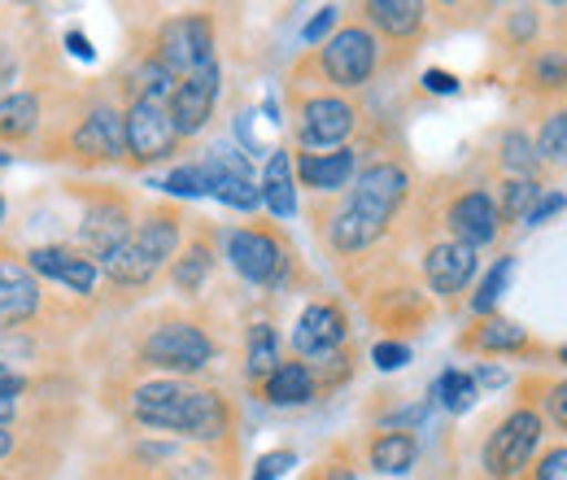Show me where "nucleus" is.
Returning <instances> with one entry per match:
<instances>
[{
	"mask_svg": "<svg viewBox=\"0 0 567 480\" xmlns=\"http://www.w3.org/2000/svg\"><path fill=\"white\" fill-rule=\"evenodd\" d=\"M380 67V44H375V31L371 27H341V31H332L328 40H323V49H319V70H323V79L328 83H337V88H362V83H371V74Z\"/></svg>",
	"mask_w": 567,
	"mask_h": 480,
	"instance_id": "423d86ee",
	"label": "nucleus"
},
{
	"mask_svg": "<svg viewBox=\"0 0 567 480\" xmlns=\"http://www.w3.org/2000/svg\"><path fill=\"white\" fill-rule=\"evenodd\" d=\"M362 13H367L371 27L384 31L389 40H415V35L424 31L427 9L424 4H415V0H371Z\"/></svg>",
	"mask_w": 567,
	"mask_h": 480,
	"instance_id": "5701e85b",
	"label": "nucleus"
},
{
	"mask_svg": "<svg viewBox=\"0 0 567 480\" xmlns=\"http://www.w3.org/2000/svg\"><path fill=\"white\" fill-rule=\"evenodd\" d=\"M0 227H4V193H0Z\"/></svg>",
	"mask_w": 567,
	"mask_h": 480,
	"instance_id": "864d4df0",
	"label": "nucleus"
},
{
	"mask_svg": "<svg viewBox=\"0 0 567 480\" xmlns=\"http://www.w3.org/2000/svg\"><path fill=\"white\" fill-rule=\"evenodd\" d=\"M476 275V249L458 241H436L424 254V279L436 297H458Z\"/></svg>",
	"mask_w": 567,
	"mask_h": 480,
	"instance_id": "a211bd4d",
	"label": "nucleus"
},
{
	"mask_svg": "<svg viewBox=\"0 0 567 480\" xmlns=\"http://www.w3.org/2000/svg\"><path fill=\"white\" fill-rule=\"evenodd\" d=\"M13 459H18V432H13V423H0V468L9 472Z\"/></svg>",
	"mask_w": 567,
	"mask_h": 480,
	"instance_id": "de8ad7c7",
	"label": "nucleus"
},
{
	"mask_svg": "<svg viewBox=\"0 0 567 480\" xmlns=\"http://www.w3.org/2000/svg\"><path fill=\"white\" fill-rule=\"evenodd\" d=\"M537 162H555V166H567V110L550 114L542 123V136H537Z\"/></svg>",
	"mask_w": 567,
	"mask_h": 480,
	"instance_id": "72a5a7b5",
	"label": "nucleus"
},
{
	"mask_svg": "<svg viewBox=\"0 0 567 480\" xmlns=\"http://www.w3.org/2000/svg\"><path fill=\"white\" fill-rule=\"evenodd\" d=\"M559 362H564V367H567V345H564V349H559Z\"/></svg>",
	"mask_w": 567,
	"mask_h": 480,
	"instance_id": "5fc2aeb1",
	"label": "nucleus"
},
{
	"mask_svg": "<svg viewBox=\"0 0 567 480\" xmlns=\"http://www.w3.org/2000/svg\"><path fill=\"white\" fill-rule=\"evenodd\" d=\"M175 74L166 67H157L153 58H144L141 67H136V74H132V83H127V101H171V92H175Z\"/></svg>",
	"mask_w": 567,
	"mask_h": 480,
	"instance_id": "c756f323",
	"label": "nucleus"
},
{
	"mask_svg": "<svg viewBox=\"0 0 567 480\" xmlns=\"http://www.w3.org/2000/svg\"><path fill=\"white\" fill-rule=\"evenodd\" d=\"M292 463H297V455H292V450H271V455H262V459H258L254 480H280Z\"/></svg>",
	"mask_w": 567,
	"mask_h": 480,
	"instance_id": "a19ab883",
	"label": "nucleus"
},
{
	"mask_svg": "<svg viewBox=\"0 0 567 480\" xmlns=\"http://www.w3.org/2000/svg\"><path fill=\"white\" fill-rule=\"evenodd\" d=\"M371 362H375L380 371H398V367H406V362H411V345L406 341H375Z\"/></svg>",
	"mask_w": 567,
	"mask_h": 480,
	"instance_id": "ea45409f",
	"label": "nucleus"
},
{
	"mask_svg": "<svg viewBox=\"0 0 567 480\" xmlns=\"http://www.w3.org/2000/svg\"><path fill=\"white\" fill-rule=\"evenodd\" d=\"M157 67H166L175 79H188L193 70L210 67L214 62V22L206 13H184L157 27L153 35V53Z\"/></svg>",
	"mask_w": 567,
	"mask_h": 480,
	"instance_id": "20e7f679",
	"label": "nucleus"
},
{
	"mask_svg": "<svg viewBox=\"0 0 567 480\" xmlns=\"http://www.w3.org/2000/svg\"><path fill=\"white\" fill-rule=\"evenodd\" d=\"M227 263L231 272L249 284H280L288 272V249L276 232H262V227H236L227 232Z\"/></svg>",
	"mask_w": 567,
	"mask_h": 480,
	"instance_id": "9d476101",
	"label": "nucleus"
},
{
	"mask_svg": "<svg viewBox=\"0 0 567 480\" xmlns=\"http://www.w3.org/2000/svg\"><path fill=\"white\" fill-rule=\"evenodd\" d=\"M310 480H358V477H354V468H350V463H328L323 472H315Z\"/></svg>",
	"mask_w": 567,
	"mask_h": 480,
	"instance_id": "8fccbe9b",
	"label": "nucleus"
},
{
	"mask_svg": "<svg viewBox=\"0 0 567 480\" xmlns=\"http://www.w3.org/2000/svg\"><path fill=\"white\" fill-rule=\"evenodd\" d=\"M546 411H550V419H555L559 428H567V380L546 394Z\"/></svg>",
	"mask_w": 567,
	"mask_h": 480,
	"instance_id": "49530a36",
	"label": "nucleus"
},
{
	"mask_svg": "<svg viewBox=\"0 0 567 480\" xmlns=\"http://www.w3.org/2000/svg\"><path fill=\"white\" fill-rule=\"evenodd\" d=\"M537 197H542V188H537V180H506V193H502V218H528V210L537 206Z\"/></svg>",
	"mask_w": 567,
	"mask_h": 480,
	"instance_id": "e433bc0d",
	"label": "nucleus"
},
{
	"mask_svg": "<svg viewBox=\"0 0 567 480\" xmlns=\"http://www.w3.org/2000/svg\"><path fill=\"white\" fill-rule=\"evenodd\" d=\"M214 101H218V62L193 70L188 79L175 83L166 110H171V123H175L179 140L206 132V123H210V114H214Z\"/></svg>",
	"mask_w": 567,
	"mask_h": 480,
	"instance_id": "4468645a",
	"label": "nucleus"
},
{
	"mask_svg": "<svg viewBox=\"0 0 567 480\" xmlns=\"http://www.w3.org/2000/svg\"><path fill=\"white\" fill-rule=\"evenodd\" d=\"M276 367H280V341H276V333L267 324H254L249 328V354H245L249 380H267Z\"/></svg>",
	"mask_w": 567,
	"mask_h": 480,
	"instance_id": "7c9ffc66",
	"label": "nucleus"
},
{
	"mask_svg": "<svg viewBox=\"0 0 567 480\" xmlns=\"http://www.w3.org/2000/svg\"><path fill=\"white\" fill-rule=\"evenodd\" d=\"M136 354H141L144 367L184 380V376H197V371L210 367L218 345H214L210 333H206L202 324H193V319H162V324H153L141 337V349H136Z\"/></svg>",
	"mask_w": 567,
	"mask_h": 480,
	"instance_id": "7ed1b4c3",
	"label": "nucleus"
},
{
	"mask_svg": "<svg viewBox=\"0 0 567 480\" xmlns=\"http://www.w3.org/2000/svg\"><path fill=\"white\" fill-rule=\"evenodd\" d=\"M123 140H127V162H136V166H153L179 149V132L162 101H127L123 105Z\"/></svg>",
	"mask_w": 567,
	"mask_h": 480,
	"instance_id": "6e6552de",
	"label": "nucleus"
},
{
	"mask_svg": "<svg viewBox=\"0 0 567 480\" xmlns=\"http://www.w3.org/2000/svg\"><path fill=\"white\" fill-rule=\"evenodd\" d=\"M258 193H262V206L271 210L276 218H292L297 214V175H292V157L284 149H276L267 157Z\"/></svg>",
	"mask_w": 567,
	"mask_h": 480,
	"instance_id": "4be33fe9",
	"label": "nucleus"
},
{
	"mask_svg": "<svg viewBox=\"0 0 567 480\" xmlns=\"http://www.w3.org/2000/svg\"><path fill=\"white\" fill-rule=\"evenodd\" d=\"M44 310V284L22 258H0V328H31Z\"/></svg>",
	"mask_w": 567,
	"mask_h": 480,
	"instance_id": "dca6fc26",
	"label": "nucleus"
},
{
	"mask_svg": "<svg viewBox=\"0 0 567 480\" xmlns=\"http://www.w3.org/2000/svg\"><path fill=\"white\" fill-rule=\"evenodd\" d=\"M384 236V227H375L371 218H362L350 202L332 214V227H328V241L337 254H358V249H371L375 241Z\"/></svg>",
	"mask_w": 567,
	"mask_h": 480,
	"instance_id": "393cba45",
	"label": "nucleus"
},
{
	"mask_svg": "<svg viewBox=\"0 0 567 480\" xmlns=\"http://www.w3.org/2000/svg\"><path fill=\"white\" fill-rule=\"evenodd\" d=\"M424 88L427 92H436V96H454V92H458V79H454L450 70H427Z\"/></svg>",
	"mask_w": 567,
	"mask_h": 480,
	"instance_id": "a18cd8bd",
	"label": "nucleus"
},
{
	"mask_svg": "<svg viewBox=\"0 0 567 480\" xmlns=\"http://www.w3.org/2000/svg\"><path fill=\"white\" fill-rule=\"evenodd\" d=\"M206 166V184H210V197H218L223 206L231 210H258L262 206V193L249 175H236V171H223L214 162H202Z\"/></svg>",
	"mask_w": 567,
	"mask_h": 480,
	"instance_id": "a878e982",
	"label": "nucleus"
},
{
	"mask_svg": "<svg viewBox=\"0 0 567 480\" xmlns=\"http://www.w3.org/2000/svg\"><path fill=\"white\" fill-rule=\"evenodd\" d=\"M162 188H166L171 197H210V184H206V166H202V162L175 166V171L162 180Z\"/></svg>",
	"mask_w": 567,
	"mask_h": 480,
	"instance_id": "f704fd0d",
	"label": "nucleus"
},
{
	"mask_svg": "<svg viewBox=\"0 0 567 480\" xmlns=\"http://www.w3.org/2000/svg\"><path fill=\"white\" fill-rule=\"evenodd\" d=\"M132 419L153 432H171L184 441H223L231 432V407L218 389H202L193 380H144L132 389Z\"/></svg>",
	"mask_w": 567,
	"mask_h": 480,
	"instance_id": "f257e3e1",
	"label": "nucleus"
},
{
	"mask_svg": "<svg viewBox=\"0 0 567 480\" xmlns=\"http://www.w3.org/2000/svg\"><path fill=\"white\" fill-rule=\"evenodd\" d=\"M44 341L35 328H0V371L4 376H22V367L40 362Z\"/></svg>",
	"mask_w": 567,
	"mask_h": 480,
	"instance_id": "bb28decb",
	"label": "nucleus"
},
{
	"mask_svg": "<svg viewBox=\"0 0 567 480\" xmlns=\"http://www.w3.org/2000/svg\"><path fill=\"white\" fill-rule=\"evenodd\" d=\"M358 110L346 101V96H310L297 114V140L301 149H346V140L354 132Z\"/></svg>",
	"mask_w": 567,
	"mask_h": 480,
	"instance_id": "f8f14e48",
	"label": "nucleus"
},
{
	"mask_svg": "<svg viewBox=\"0 0 567 480\" xmlns=\"http://www.w3.org/2000/svg\"><path fill=\"white\" fill-rule=\"evenodd\" d=\"M533 83L537 88H567V53L564 49H550L533 62Z\"/></svg>",
	"mask_w": 567,
	"mask_h": 480,
	"instance_id": "4c0bfd02",
	"label": "nucleus"
},
{
	"mask_svg": "<svg viewBox=\"0 0 567 480\" xmlns=\"http://www.w3.org/2000/svg\"><path fill=\"white\" fill-rule=\"evenodd\" d=\"M214 272V254H210V245L206 241H193L175 263H171V284L179 288V293H202L206 288V279H210Z\"/></svg>",
	"mask_w": 567,
	"mask_h": 480,
	"instance_id": "cd10ccee",
	"label": "nucleus"
},
{
	"mask_svg": "<svg viewBox=\"0 0 567 480\" xmlns=\"http://www.w3.org/2000/svg\"><path fill=\"white\" fill-rule=\"evenodd\" d=\"M22 263L35 279H58L79 297L96 293V279H101V263L87 258L79 245H35L22 254Z\"/></svg>",
	"mask_w": 567,
	"mask_h": 480,
	"instance_id": "ddd939ff",
	"label": "nucleus"
},
{
	"mask_svg": "<svg viewBox=\"0 0 567 480\" xmlns=\"http://www.w3.org/2000/svg\"><path fill=\"white\" fill-rule=\"evenodd\" d=\"M528 31H533V13L524 9V13H519V18L511 22V35H528Z\"/></svg>",
	"mask_w": 567,
	"mask_h": 480,
	"instance_id": "603ef678",
	"label": "nucleus"
},
{
	"mask_svg": "<svg viewBox=\"0 0 567 480\" xmlns=\"http://www.w3.org/2000/svg\"><path fill=\"white\" fill-rule=\"evenodd\" d=\"M71 157H79L83 166H114L127 162V140H123V110L96 101L74 119L71 136H66Z\"/></svg>",
	"mask_w": 567,
	"mask_h": 480,
	"instance_id": "0eeeda50",
	"label": "nucleus"
},
{
	"mask_svg": "<svg viewBox=\"0 0 567 480\" xmlns=\"http://www.w3.org/2000/svg\"><path fill=\"white\" fill-rule=\"evenodd\" d=\"M436 402L445 407L450 415H463L472 411V402H476V380H472V371H441V380H436Z\"/></svg>",
	"mask_w": 567,
	"mask_h": 480,
	"instance_id": "2f4dec72",
	"label": "nucleus"
},
{
	"mask_svg": "<svg viewBox=\"0 0 567 480\" xmlns=\"http://www.w3.org/2000/svg\"><path fill=\"white\" fill-rule=\"evenodd\" d=\"M445 227H450V241L467 245V249H481V245H494L497 232H502V214H497L494 197L489 193H463L450 214H445Z\"/></svg>",
	"mask_w": 567,
	"mask_h": 480,
	"instance_id": "f3484780",
	"label": "nucleus"
},
{
	"mask_svg": "<svg viewBox=\"0 0 567 480\" xmlns=\"http://www.w3.org/2000/svg\"><path fill=\"white\" fill-rule=\"evenodd\" d=\"M406 193H411L406 166H398V162H371L367 171H358L350 206H354L362 218H371L375 227H389L393 214L406 202Z\"/></svg>",
	"mask_w": 567,
	"mask_h": 480,
	"instance_id": "9b49d317",
	"label": "nucleus"
},
{
	"mask_svg": "<svg viewBox=\"0 0 567 480\" xmlns=\"http://www.w3.org/2000/svg\"><path fill=\"white\" fill-rule=\"evenodd\" d=\"M175 249H179V214L171 206H153L136 218L132 236L110 258H101V272L118 288H144L166 263H175Z\"/></svg>",
	"mask_w": 567,
	"mask_h": 480,
	"instance_id": "f03ea898",
	"label": "nucleus"
},
{
	"mask_svg": "<svg viewBox=\"0 0 567 480\" xmlns=\"http://www.w3.org/2000/svg\"><path fill=\"white\" fill-rule=\"evenodd\" d=\"M66 44H71V53L74 58H83V62H92V40H87V35H83V31H66Z\"/></svg>",
	"mask_w": 567,
	"mask_h": 480,
	"instance_id": "09e8293b",
	"label": "nucleus"
},
{
	"mask_svg": "<svg viewBox=\"0 0 567 480\" xmlns=\"http://www.w3.org/2000/svg\"><path fill=\"white\" fill-rule=\"evenodd\" d=\"M13 74H18V62H13L9 44H0V88H4V83H13Z\"/></svg>",
	"mask_w": 567,
	"mask_h": 480,
	"instance_id": "3c124183",
	"label": "nucleus"
},
{
	"mask_svg": "<svg viewBox=\"0 0 567 480\" xmlns=\"http://www.w3.org/2000/svg\"><path fill=\"white\" fill-rule=\"evenodd\" d=\"M502 166L515 175V180H533L537 171V149L524 132H506L502 136Z\"/></svg>",
	"mask_w": 567,
	"mask_h": 480,
	"instance_id": "473e14b6",
	"label": "nucleus"
},
{
	"mask_svg": "<svg viewBox=\"0 0 567 480\" xmlns=\"http://www.w3.org/2000/svg\"><path fill=\"white\" fill-rule=\"evenodd\" d=\"M463 345L485 349V354H515V349L528 345V333H524L519 324H506V319H485L476 333H467V341Z\"/></svg>",
	"mask_w": 567,
	"mask_h": 480,
	"instance_id": "c85d7f7f",
	"label": "nucleus"
},
{
	"mask_svg": "<svg viewBox=\"0 0 567 480\" xmlns=\"http://www.w3.org/2000/svg\"><path fill=\"white\" fill-rule=\"evenodd\" d=\"M350 337V319H346V310L337 306V302H315V306H306L301 315H297V328H292V349H297V358L306 362H319V358H328V354H337L341 345Z\"/></svg>",
	"mask_w": 567,
	"mask_h": 480,
	"instance_id": "2eb2a0df",
	"label": "nucleus"
},
{
	"mask_svg": "<svg viewBox=\"0 0 567 480\" xmlns=\"http://www.w3.org/2000/svg\"><path fill=\"white\" fill-rule=\"evenodd\" d=\"M533 480H567V446L559 450H546L542 463H537V477Z\"/></svg>",
	"mask_w": 567,
	"mask_h": 480,
	"instance_id": "37998d69",
	"label": "nucleus"
},
{
	"mask_svg": "<svg viewBox=\"0 0 567 480\" xmlns=\"http://www.w3.org/2000/svg\"><path fill=\"white\" fill-rule=\"evenodd\" d=\"M354 162H358L354 149H332V153H297L292 175H297L306 188H315V193H337V188H346V184H350Z\"/></svg>",
	"mask_w": 567,
	"mask_h": 480,
	"instance_id": "aec40b11",
	"label": "nucleus"
},
{
	"mask_svg": "<svg viewBox=\"0 0 567 480\" xmlns=\"http://www.w3.org/2000/svg\"><path fill=\"white\" fill-rule=\"evenodd\" d=\"M315 394H319L315 367L301 362V358L280 362V367L262 380V398H267L271 407H306V402H315Z\"/></svg>",
	"mask_w": 567,
	"mask_h": 480,
	"instance_id": "412c9836",
	"label": "nucleus"
},
{
	"mask_svg": "<svg viewBox=\"0 0 567 480\" xmlns=\"http://www.w3.org/2000/svg\"><path fill=\"white\" fill-rule=\"evenodd\" d=\"M559 210H564V193H546V197H537V206L528 210V218H524V223H528V227H537V223H546V218H550V214H559Z\"/></svg>",
	"mask_w": 567,
	"mask_h": 480,
	"instance_id": "c03bdc74",
	"label": "nucleus"
},
{
	"mask_svg": "<svg viewBox=\"0 0 567 480\" xmlns=\"http://www.w3.org/2000/svg\"><path fill=\"white\" fill-rule=\"evenodd\" d=\"M542 441V415L537 411H511L485 441V472L494 480H511L528 468Z\"/></svg>",
	"mask_w": 567,
	"mask_h": 480,
	"instance_id": "1a4fd4ad",
	"label": "nucleus"
},
{
	"mask_svg": "<svg viewBox=\"0 0 567 480\" xmlns=\"http://www.w3.org/2000/svg\"><path fill=\"white\" fill-rule=\"evenodd\" d=\"M44 127V105L35 88H9L0 92V144L27 149Z\"/></svg>",
	"mask_w": 567,
	"mask_h": 480,
	"instance_id": "6ab92c4d",
	"label": "nucleus"
},
{
	"mask_svg": "<svg viewBox=\"0 0 567 480\" xmlns=\"http://www.w3.org/2000/svg\"><path fill=\"white\" fill-rule=\"evenodd\" d=\"M511 272H515V258H497L494 267H489V275L481 279V288H476V297H472V310H476V315H489V310H494L502 288H506V279H511Z\"/></svg>",
	"mask_w": 567,
	"mask_h": 480,
	"instance_id": "c9c22d12",
	"label": "nucleus"
},
{
	"mask_svg": "<svg viewBox=\"0 0 567 480\" xmlns=\"http://www.w3.org/2000/svg\"><path fill=\"white\" fill-rule=\"evenodd\" d=\"M136 227V214L132 202L123 193H110V188H92L83 197V214H79V249L87 258H110Z\"/></svg>",
	"mask_w": 567,
	"mask_h": 480,
	"instance_id": "39448f33",
	"label": "nucleus"
},
{
	"mask_svg": "<svg viewBox=\"0 0 567 480\" xmlns=\"http://www.w3.org/2000/svg\"><path fill=\"white\" fill-rule=\"evenodd\" d=\"M415 459H420V446H415L411 432H380V437L367 446V463H371L375 472H384V477L411 472Z\"/></svg>",
	"mask_w": 567,
	"mask_h": 480,
	"instance_id": "b1692460",
	"label": "nucleus"
},
{
	"mask_svg": "<svg viewBox=\"0 0 567 480\" xmlns=\"http://www.w3.org/2000/svg\"><path fill=\"white\" fill-rule=\"evenodd\" d=\"M27 389H31L27 376H4V371H0V423H13V419L22 415Z\"/></svg>",
	"mask_w": 567,
	"mask_h": 480,
	"instance_id": "58836bf2",
	"label": "nucleus"
},
{
	"mask_svg": "<svg viewBox=\"0 0 567 480\" xmlns=\"http://www.w3.org/2000/svg\"><path fill=\"white\" fill-rule=\"evenodd\" d=\"M337 13H341V9H332V4H328V9H319V13H315L306 27H301V40H306V44H319V40H323V35L337 27Z\"/></svg>",
	"mask_w": 567,
	"mask_h": 480,
	"instance_id": "79ce46f5",
	"label": "nucleus"
}]
</instances>
